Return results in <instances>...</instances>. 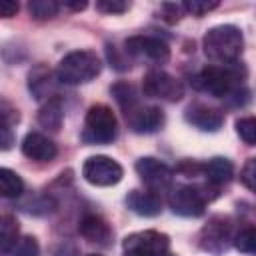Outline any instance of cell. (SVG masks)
<instances>
[{"instance_id":"cell-17","label":"cell","mask_w":256,"mask_h":256,"mask_svg":"<svg viewBox=\"0 0 256 256\" xmlns=\"http://www.w3.org/2000/svg\"><path fill=\"white\" fill-rule=\"evenodd\" d=\"M204 178H206V184L220 190L222 186H226L230 180H232V174H234V166L228 158H222V156H216L212 160H208L206 164H202V172H200Z\"/></svg>"},{"instance_id":"cell-28","label":"cell","mask_w":256,"mask_h":256,"mask_svg":"<svg viewBox=\"0 0 256 256\" xmlns=\"http://www.w3.org/2000/svg\"><path fill=\"white\" fill-rule=\"evenodd\" d=\"M214 8H218V2H216V0H214V2H206V0H188V2L182 4V10L188 12V14H192V16H204V14H208V12L214 10Z\"/></svg>"},{"instance_id":"cell-5","label":"cell","mask_w":256,"mask_h":256,"mask_svg":"<svg viewBox=\"0 0 256 256\" xmlns=\"http://www.w3.org/2000/svg\"><path fill=\"white\" fill-rule=\"evenodd\" d=\"M208 190L216 192V188L208 186V184H202V186H196V184H186V186H178L170 192L168 196V204L172 208L174 214H180V216H186V218H196V216H202L204 214V208H206V202L212 200V196L208 194Z\"/></svg>"},{"instance_id":"cell-2","label":"cell","mask_w":256,"mask_h":256,"mask_svg":"<svg viewBox=\"0 0 256 256\" xmlns=\"http://www.w3.org/2000/svg\"><path fill=\"white\" fill-rule=\"evenodd\" d=\"M204 54L216 64H232L238 62L244 50V36L238 26L220 24L210 28L202 40Z\"/></svg>"},{"instance_id":"cell-35","label":"cell","mask_w":256,"mask_h":256,"mask_svg":"<svg viewBox=\"0 0 256 256\" xmlns=\"http://www.w3.org/2000/svg\"><path fill=\"white\" fill-rule=\"evenodd\" d=\"M72 254H74V250H70V252H68V250H64V246L56 252V256H72Z\"/></svg>"},{"instance_id":"cell-7","label":"cell","mask_w":256,"mask_h":256,"mask_svg":"<svg viewBox=\"0 0 256 256\" xmlns=\"http://www.w3.org/2000/svg\"><path fill=\"white\" fill-rule=\"evenodd\" d=\"M142 92H144V96H150V98L178 102L184 96V84L178 78H174L172 74H168L160 68H154V70L146 72V76L142 80Z\"/></svg>"},{"instance_id":"cell-9","label":"cell","mask_w":256,"mask_h":256,"mask_svg":"<svg viewBox=\"0 0 256 256\" xmlns=\"http://www.w3.org/2000/svg\"><path fill=\"white\" fill-rule=\"evenodd\" d=\"M82 176L94 186H114L122 180V166L110 156H90L82 166Z\"/></svg>"},{"instance_id":"cell-32","label":"cell","mask_w":256,"mask_h":256,"mask_svg":"<svg viewBox=\"0 0 256 256\" xmlns=\"http://www.w3.org/2000/svg\"><path fill=\"white\" fill-rule=\"evenodd\" d=\"M106 52H108V60H110V64H112L116 70H126V68H130L128 60H126V58H122V56L118 54V48L108 46V48H106Z\"/></svg>"},{"instance_id":"cell-3","label":"cell","mask_w":256,"mask_h":256,"mask_svg":"<svg viewBox=\"0 0 256 256\" xmlns=\"http://www.w3.org/2000/svg\"><path fill=\"white\" fill-rule=\"evenodd\" d=\"M102 70V62L92 50H74L66 54L56 68V80L66 86H78L94 80Z\"/></svg>"},{"instance_id":"cell-23","label":"cell","mask_w":256,"mask_h":256,"mask_svg":"<svg viewBox=\"0 0 256 256\" xmlns=\"http://www.w3.org/2000/svg\"><path fill=\"white\" fill-rule=\"evenodd\" d=\"M18 120V112L16 110H0V150H10L14 146V130L12 124Z\"/></svg>"},{"instance_id":"cell-14","label":"cell","mask_w":256,"mask_h":256,"mask_svg":"<svg viewBox=\"0 0 256 256\" xmlns=\"http://www.w3.org/2000/svg\"><path fill=\"white\" fill-rule=\"evenodd\" d=\"M78 232L88 242L100 244V246H110L112 236H114L110 224L98 214H84L80 224H78Z\"/></svg>"},{"instance_id":"cell-26","label":"cell","mask_w":256,"mask_h":256,"mask_svg":"<svg viewBox=\"0 0 256 256\" xmlns=\"http://www.w3.org/2000/svg\"><path fill=\"white\" fill-rule=\"evenodd\" d=\"M236 132L238 136L248 144L252 146L256 142V120L252 116H246V118H238L236 120Z\"/></svg>"},{"instance_id":"cell-36","label":"cell","mask_w":256,"mask_h":256,"mask_svg":"<svg viewBox=\"0 0 256 256\" xmlns=\"http://www.w3.org/2000/svg\"><path fill=\"white\" fill-rule=\"evenodd\" d=\"M86 256H100V254H86Z\"/></svg>"},{"instance_id":"cell-12","label":"cell","mask_w":256,"mask_h":256,"mask_svg":"<svg viewBox=\"0 0 256 256\" xmlns=\"http://www.w3.org/2000/svg\"><path fill=\"white\" fill-rule=\"evenodd\" d=\"M124 118L128 128L136 134H152L164 126V112L156 106H146L140 102L124 110Z\"/></svg>"},{"instance_id":"cell-33","label":"cell","mask_w":256,"mask_h":256,"mask_svg":"<svg viewBox=\"0 0 256 256\" xmlns=\"http://www.w3.org/2000/svg\"><path fill=\"white\" fill-rule=\"evenodd\" d=\"M18 10H20L18 2H12V0H2L0 2V18H12V16H16Z\"/></svg>"},{"instance_id":"cell-31","label":"cell","mask_w":256,"mask_h":256,"mask_svg":"<svg viewBox=\"0 0 256 256\" xmlns=\"http://www.w3.org/2000/svg\"><path fill=\"white\" fill-rule=\"evenodd\" d=\"M160 12H162V18L166 20V22H170V24H174V22H178L180 18H182V4H174V2H166V4H162L160 6Z\"/></svg>"},{"instance_id":"cell-25","label":"cell","mask_w":256,"mask_h":256,"mask_svg":"<svg viewBox=\"0 0 256 256\" xmlns=\"http://www.w3.org/2000/svg\"><path fill=\"white\" fill-rule=\"evenodd\" d=\"M234 246L244 252V254H254L256 252V232H254V226L252 224H246L244 228H240L234 238H232Z\"/></svg>"},{"instance_id":"cell-8","label":"cell","mask_w":256,"mask_h":256,"mask_svg":"<svg viewBox=\"0 0 256 256\" xmlns=\"http://www.w3.org/2000/svg\"><path fill=\"white\" fill-rule=\"evenodd\" d=\"M124 52L136 60L152 64H166L170 60L168 44L156 36H132L124 42Z\"/></svg>"},{"instance_id":"cell-19","label":"cell","mask_w":256,"mask_h":256,"mask_svg":"<svg viewBox=\"0 0 256 256\" xmlns=\"http://www.w3.org/2000/svg\"><path fill=\"white\" fill-rule=\"evenodd\" d=\"M20 240V226L12 214H0V256L12 252Z\"/></svg>"},{"instance_id":"cell-1","label":"cell","mask_w":256,"mask_h":256,"mask_svg":"<svg viewBox=\"0 0 256 256\" xmlns=\"http://www.w3.org/2000/svg\"><path fill=\"white\" fill-rule=\"evenodd\" d=\"M244 80L246 66L242 62L212 64L198 72V76L194 78V86L214 98H226L228 102L242 106L250 96V92L244 88Z\"/></svg>"},{"instance_id":"cell-34","label":"cell","mask_w":256,"mask_h":256,"mask_svg":"<svg viewBox=\"0 0 256 256\" xmlns=\"http://www.w3.org/2000/svg\"><path fill=\"white\" fill-rule=\"evenodd\" d=\"M64 6L70 8V10H76V12H78V10H84L88 4H86V2H64Z\"/></svg>"},{"instance_id":"cell-13","label":"cell","mask_w":256,"mask_h":256,"mask_svg":"<svg viewBox=\"0 0 256 256\" xmlns=\"http://www.w3.org/2000/svg\"><path fill=\"white\" fill-rule=\"evenodd\" d=\"M184 118H186V122H190L192 126H196L198 130H204V132H216L224 124V114L212 106L202 104V102L188 106Z\"/></svg>"},{"instance_id":"cell-10","label":"cell","mask_w":256,"mask_h":256,"mask_svg":"<svg viewBox=\"0 0 256 256\" xmlns=\"http://www.w3.org/2000/svg\"><path fill=\"white\" fill-rule=\"evenodd\" d=\"M232 220L228 216H212L200 232V246L212 254H222L232 242Z\"/></svg>"},{"instance_id":"cell-16","label":"cell","mask_w":256,"mask_h":256,"mask_svg":"<svg viewBox=\"0 0 256 256\" xmlns=\"http://www.w3.org/2000/svg\"><path fill=\"white\" fill-rule=\"evenodd\" d=\"M126 204L138 216H158L162 212V198L150 190H132L126 196Z\"/></svg>"},{"instance_id":"cell-20","label":"cell","mask_w":256,"mask_h":256,"mask_svg":"<svg viewBox=\"0 0 256 256\" xmlns=\"http://www.w3.org/2000/svg\"><path fill=\"white\" fill-rule=\"evenodd\" d=\"M52 78H54V74L42 64H38L36 68L30 70L28 86H30V92L34 94V98H38V100L46 98L48 100V92L52 90Z\"/></svg>"},{"instance_id":"cell-4","label":"cell","mask_w":256,"mask_h":256,"mask_svg":"<svg viewBox=\"0 0 256 256\" xmlns=\"http://www.w3.org/2000/svg\"><path fill=\"white\" fill-rule=\"evenodd\" d=\"M118 134V120L110 106L94 104L88 108L82 128V142L84 144H110Z\"/></svg>"},{"instance_id":"cell-11","label":"cell","mask_w":256,"mask_h":256,"mask_svg":"<svg viewBox=\"0 0 256 256\" xmlns=\"http://www.w3.org/2000/svg\"><path fill=\"white\" fill-rule=\"evenodd\" d=\"M136 172H138L140 180L146 184V188L150 192H156V194L162 190H168L172 186V180H174V170L168 164H164L152 156L140 158L136 162Z\"/></svg>"},{"instance_id":"cell-30","label":"cell","mask_w":256,"mask_h":256,"mask_svg":"<svg viewBox=\"0 0 256 256\" xmlns=\"http://www.w3.org/2000/svg\"><path fill=\"white\" fill-rule=\"evenodd\" d=\"M254 176H256V160H254V158H248V162L244 164V168H242V172H240V180H242V184H244L248 190H254V188H256Z\"/></svg>"},{"instance_id":"cell-29","label":"cell","mask_w":256,"mask_h":256,"mask_svg":"<svg viewBox=\"0 0 256 256\" xmlns=\"http://www.w3.org/2000/svg\"><path fill=\"white\" fill-rule=\"evenodd\" d=\"M128 8H130V2H124V0H98L96 2V10L104 14H122Z\"/></svg>"},{"instance_id":"cell-27","label":"cell","mask_w":256,"mask_h":256,"mask_svg":"<svg viewBox=\"0 0 256 256\" xmlns=\"http://www.w3.org/2000/svg\"><path fill=\"white\" fill-rule=\"evenodd\" d=\"M12 256H40V246L34 236H24L12 248Z\"/></svg>"},{"instance_id":"cell-21","label":"cell","mask_w":256,"mask_h":256,"mask_svg":"<svg viewBox=\"0 0 256 256\" xmlns=\"http://www.w3.org/2000/svg\"><path fill=\"white\" fill-rule=\"evenodd\" d=\"M24 192V182L22 178L10 170V168H0V196L4 198H18Z\"/></svg>"},{"instance_id":"cell-18","label":"cell","mask_w":256,"mask_h":256,"mask_svg":"<svg viewBox=\"0 0 256 256\" xmlns=\"http://www.w3.org/2000/svg\"><path fill=\"white\" fill-rule=\"evenodd\" d=\"M64 120V104L60 96H50L38 110V124L50 132H58Z\"/></svg>"},{"instance_id":"cell-22","label":"cell","mask_w":256,"mask_h":256,"mask_svg":"<svg viewBox=\"0 0 256 256\" xmlns=\"http://www.w3.org/2000/svg\"><path fill=\"white\" fill-rule=\"evenodd\" d=\"M110 92H112L114 100L118 102V106L122 108V112L140 102V96H138L134 84H130V82H116V84L110 88Z\"/></svg>"},{"instance_id":"cell-6","label":"cell","mask_w":256,"mask_h":256,"mask_svg":"<svg viewBox=\"0 0 256 256\" xmlns=\"http://www.w3.org/2000/svg\"><path fill=\"white\" fill-rule=\"evenodd\" d=\"M122 256H170V238L156 230L134 232L124 238Z\"/></svg>"},{"instance_id":"cell-24","label":"cell","mask_w":256,"mask_h":256,"mask_svg":"<svg viewBox=\"0 0 256 256\" xmlns=\"http://www.w3.org/2000/svg\"><path fill=\"white\" fill-rule=\"evenodd\" d=\"M60 4L54 0H32L28 2V12L34 20H50L58 14Z\"/></svg>"},{"instance_id":"cell-15","label":"cell","mask_w":256,"mask_h":256,"mask_svg":"<svg viewBox=\"0 0 256 256\" xmlns=\"http://www.w3.org/2000/svg\"><path fill=\"white\" fill-rule=\"evenodd\" d=\"M22 152H24V156L30 158V160H36V162H50V160L56 158L58 148H56V144H54L48 136H44V134H40V132H28V134L24 136V140H22Z\"/></svg>"}]
</instances>
